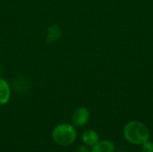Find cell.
<instances>
[{
  "label": "cell",
  "instance_id": "obj_3",
  "mask_svg": "<svg viewBox=\"0 0 153 152\" xmlns=\"http://www.w3.org/2000/svg\"><path fill=\"white\" fill-rule=\"evenodd\" d=\"M89 118H90V112L85 108H77L72 116L73 124L79 127L83 126L89 121Z\"/></svg>",
  "mask_w": 153,
  "mask_h": 152
},
{
  "label": "cell",
  "instance_id": "obj_7",
  "mask_svg": "<svg viewBox=\"0 0 153 152\" xmlns=\"http://www.w3.org/2000/svg\"><path fill=\"white\" fill-rule=\"evenodd\" d=\"M60 37H61V30L57 26L54 25L48 28V34H47V41L48 43L57 40Z\"/></svg>",
  "mask_w": 153,
  "mask_h": 152
},
{
  "label": "cell",
  "instance_id": "obj_1",
  "mask_svg": "<svg viewBox=\"0 0 153 152\" xmlns=\"http://www.w3.org/2000/svg\"><path fill=\"white\" fill-rule=\"evenodd\" d=\"M124 136L126 140L135 145H142L150 139L148 127L140 121H132L126 125L124 128Z\"/></svg>",
  "mask_w": 153,
  "mask_h": 152
},
{
  "label": "cell",
  "instance_id": "obj_2",
  "mask_svg": "<svg viewBox=\"0 0 153 152\" xmlns=\"http://www.w3.org/2000/svg\"><path fill=\"white\" fill-rule=\"evenodd\" d=\"M54 142L60 146H69L76 139V131L69 124H61L56 125L52 132Z\"/></svg>",
  "mask_w": 153,
  "mask_h": 152
},
{
  "label": "cell",
  "instance_id": "obj_5",
  "mask_svg": "<svg viewBox=\"0 0 153 152\" xmlns=\"http://www.w3.org/2000/svg\"><path fill=\"white\" fill-rule=\"evenodd\" d=\"M10 88L7 82L3 79L0 78V106L4 105L8 102L10 99Z\"/></svg>",
  "mask_w": 153,
  "mask_h": 152
},
{
  "label": "cell",
  "instance_id": "obj_9",
  "mask_svg": "<svg viewBox=\"0 0 153 152\" xmlns=\"http://www.w3.org/2000/svg\"><path fill=\"white\" fill-rule=\"evenodd\" d=\"M78 152H90V151L88 150L87 147H85V146H81V147H79V149H78Z\"/></svg>",
  "mask_w": 153,
  "mask_h": 152
},
{
  "label": "cell",
  "instance_id": "obj_4",
  "mask_svg": "<svg viewBox=\"0 0 153 152\" xmlns=\"http://www.w3.org/2000/svg\"><path fill=\"white\" fill-rule=\"evenodd\" d=\"M115 145L110 141H101L98 142L92 146L91 152H114Z\"/></svg>",
  "mask_w": 153,
  "mask_h": 152
},
{
  "label": "cell",
  "instance_id": "obj_8",
  "mask_svg": "<svg viewBox=\"0 0 153 152\" xmlns=\"http://www.w3.org/2000/svg\"><path fill=\"white\" fill-rule=\"evenodd\" d=\"M142 152H153V142L148 141L142 144Z\"/></svg>",
  "mask_w": 153,
  "mask_h": 152
},
{
  "label": "cell",
  "instance_id": "obj_6",
  "mask_svg": "<svg viewBox=\"0 0 153 152\" xmlns=\"http://www.w3.org/2000/svg\"><path fill=\"white\" fill-rule=\"evenodd\" d=\"M82 139L87 146H93L99 142V135L93 130H87L83 133Z\"/></svg>",
  "mask_w": 153,
  "mask_h": 152
}]
</instances>
